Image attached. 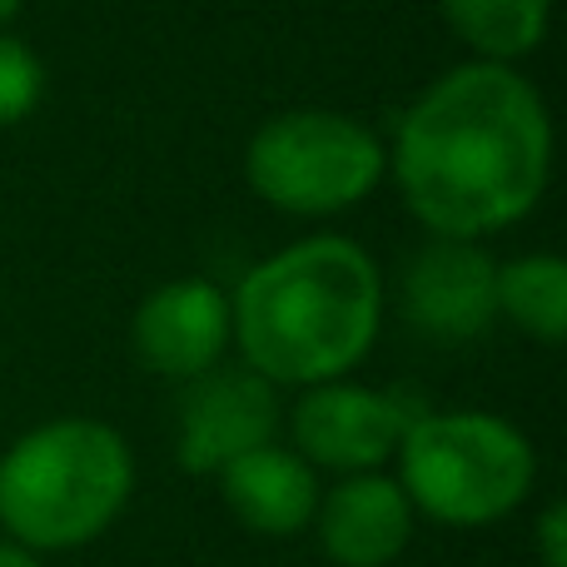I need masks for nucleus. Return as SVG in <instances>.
<instances>
[{"mask_svg":"<svg viewBox=\"0 0 567 567\" xmlns=\"http://www.w3.org/2000/svg\"><path fill=\"white\" fill-rule=\"evenodd\" d=\"M383 145L403 209L433 239L508 235L553 185V110L518 65H449Z\"/></svg>","mask_w":567,"mask_h":567,"instance_id":"obj_1","label":"nucleus"},{"mask_svg":"<svg viewBox=\"0 0 567 567\" xmlns=\"http://www.w3.org/2000/svg\"><path fill=\"white\" fill-rule=\"evenodd\" d=\"M389 279L349 235H303L229 289L239 363L275 389L349 379L379 349Z\"/></svg>","mask_w":567,"mask_h":567,"instance_id":"obj_2","label":"nucleus"},{"mask_svg":"<svg viewBox=\"0 0 567 567\" xmlns=\"http://www.w3.org/2000/svg\"><path fill=\"white\" fill-rule=\"evenodd\" d=\"M135 498V453L105 419L65 413L0 453V533L35 553L105 538Z\"/></svg>","mask_w":567,"mask_h":567,"instance_id":"obj_3","label":"nucleus"},{"mask_svg":"<svg viewBox=\"0 0 567 567\" xmlns=\"http://www.w3.org/2000/svg\"><path fill=\"white\" fill-rule=\"evenodd\" d=\"M393 478L413 513L453 533L513 518L538 488V449L503 413H413L393 449Z\"/></svg>","mask_w":567,"mask_h":567,"instance_id":"obj_4","label":"nucleus"},{"mask_svg":"<svg viewBox=\"0 0 567 567\" xmlns=\"http://www.w3.org/2000/svg\"><path fill=\"white\" fill-rule=\"evenodd\" d=\"M383 179H389V145L349 110H279L245 145V185L275 215H349L369 205Z\"/></svg>","mask_w":567,"mask_h":567,"instance_id":"obj_5","label":"nucleus"},{"mask_svg":"<svg viewBox=\"0 0 567 567\" xmlns=\"http://www.w3.org/2000/svg\"><path fill=\"white\" fill-rule=\"evenodd\" d=\"M409 419H413V409L403 393L359 383L353 373L349 379H329V383L299 389V399L284 413V423H289V449L299 453L309 468L329 473V478L389 468Z\"/></svg>","mask_w":567,"mask_h":567,"instance_id":"obj_6","label":"nucleus"},{"mask_svg":"<svg viewBox=\"0 0 567 567\" xmlns=\"http://www.w3.org/2000/svg\"><path fill=\"white\" fill-rule=\"evenodd\" d=\"M403 323L429 343H473L498 319V259L473 239H423L393 279Z\"/></svg>","mask_w":567,"mask_h":567,"instance_id":"obj_7","label":"nucleus"},{"mask_svg":"<svg viewBox=\"0 0 567 567\" xmlns=\"http://www.w3.org/2000/svg\"><path fill=\"white\" fill-rule=\"evenodd\" d=\"M284 433V403L269 379L255 369H209L195 383H185L175 429V458L195 478H215L239 453L265 449Z\"/></svg>","mask_w":567,"mask_h":567,"instance_id":"obj_8","label":"nucleus"},{"mask_svg":"<svg viewBox=\"0 0 567 567\" xmlns=\"http://www.w3.org/2000/svg\"><path fill=\"white\" fill-rule=\"evenodd\" d=\"M130 349L140 369L165 383H195L199 373L219 369L235 349V323H229V293L205 275L165 279L140 299L130 319Z\"/></svg>","mask_w":567,"mask_h":567,"instance_id":"obj_9","label":"nucleus"},{"mask_svg":"<svg viewBox=\"0 0 567 567\" xmlns=\"http://www.w3.org/2000/svg\"><path fill=\"white\" fill-rule=\"evenodd\" d=\"M413 528L419 513L403 498L399 478L383 468L323 483L319 513L309 523L313 543L333 567H393L409 553Z\"/></svg>","mask_w":567,"mask_h":567,"instance_id":"obj_10","label":"nucleus"},{"mask_svg":"<svg viewBox=\"0 0 567 567\" xmlns=\"http://www.w3.org/2000/svg\"><path fill=\"white\" fill-rule=\"evenodd\" d=\"M219 503L245 533L259 538H299L309 533L313 513H319L323 473L309 468L284 439L265 443V449L239 453L235 463L215 473Z\"/></svg>","mask_w":567,"mask_h":567,"instance_id":"obj_11","label":"nucleus"},{"mask_svg":"<svg viewBox=\"0 0 567 567\" xmlns=\"http://www.w3.org/2000/svg\"><path fill=\"white\" fill-rule=\"evenodd\" d=\"M439 10L468 55L493 65H523L538 55L553 25V0H439Z\"/></svg>","mask_w":567,"mask_h":567,"instance_id":"obj_12","label":"nucleus"},{"mask_svg":"<svg viewBox=\"0 0 567 567\" xmlns=\"http://www.w3.org/2000/svg\"><path fill=\"white\" fill-rule=\"evenodd\" d=\"M498 319L543 349L567 339V265L548 249L498 259Z\"/></svg>","mask_w":567,"mask_h":567,"instance_id":"obj_13","label":"nucleus"},{"mask_svg":"<svg viewBox=\"0 0 567 567\" xmlns=\"http://www.w3.org/2000/svg\"><path fill=\"white\" fill-rule=\"evenodd\" d=\"M45 100V60L16 35V30H0V130L30 120Z\"/></svg>","mask_w":567,"mask_h":567,"instance_id":"obj_14","label":"nucleus"},{"mask_svg":"<svg viewBox=\"0 0 567 567\" xmlns=\"http://www.w3.org/2000/svg\"><path fill=\"white\" fill-rule=\"evenodd\" d=\"M533 558L543 567H567V503L553 498L533 518Z\"/></svg>","mask_w":567,"mask_h":567,"instance_id":"obj_15","label":"nucleus"},{"mask_svg":"<svg viewBox=\"0 0 567 567\" xmlns=\"http://www.w3.org/2000/svg\"><path fill=\"white\" fill-rule=\"evenodd\" d=\"M0 567H45V553L25 548V543L0 538Z\"/></svg>","mask_w":567,"mask_h":567,"instance_id":"obj_16","label":"nucleus"},{"mask_svg":"<svg viewBox=\"0 0 567 567\" xmlns=\"http://www.w3.org/2000/svg\"><path fill=\"white\" fill-rule=\"evenodd\" d=\"M20 6H25V0H0V30H6L10 20L20 16Z\"/></svg>","mask_w":567,"mask_h":567,"instance_id":"obj_17","label":"nucleus"},{"mask_svg":"<svg viewBox=\"0 0 567 567\" xmlns=\"http://www.w3.org/2000/svg\"><path fill=\"white\" fill-rule=\"evenodd\" d=\"M349 6H353V0H349Z\"/></svg>","mask_w":567,"mask_h":567,"instance_id":"obj_18","label":"nucleus"}]
</instances>
